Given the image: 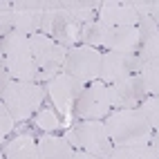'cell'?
<instances>
[{
  "label": "cell",
  "instance_id": "6da1fadb",
  "mask_svg": "<svg viewBox=\"0 0 159 159\" xmlns=\"http://www.w3.org/2000/svg\"><path fill=\"white\" fill-rule=\"evenodd\" d=\"M105 128L116 148L125 146H150L155 130L150 128L141 108L132 110H114L105 116Z\"/></svg>",
  "mask_w": 159,
  "mask_h": 159
},
{
  "label": "cell",
  "instance_id": "7a4b0ae2",
  "mask_svg": "<svg viewBox=\"0 0 159 159\" xmlns=\"http://www.w3.org/2000/svg\"><path fill=\"white\" fill-rule=\"evenodd\" d=\"M0 58L14 81H29V83L43 81L27 36L18 34V31H11L9 36H5L2 45H0Z\"/></svg>",
  "mask_w": 159,
  "mask_h": 159
},
{
  "label": "cell",
  "instance_id": "3957f363",
  "mask_svg": "<svg viewBox=\"0 0 159 159\" xmlns=\"http://www.w3.org/2000/svg\"><path fill=\"white\" fill-rule=\"evenodd\" d=\"M0 99L2 105H7L11 116L18 121H27L34 116V112L43 105L45 99V90L38 83H29V81H11L7 88L0 90Z\"/></svg>",
  "mask_w": 159,
  "mask_h": 159
},
{
  "label": "cell",
  "instance_id": "277c9868",
  "mask_svg": "<svg viewBox=\"0 0 159 159\" xmlns=\"http://www.w3.org/2000/svg\"><path fill=\"white\" fill-rule=\"evenodd\" d=\"M65 139L76 148V150H85L99 159H110L114 143L108 134L103 121H81L67 128Z\"/></svg>",
  "mask_w": 159,
  "mask_h": 159
},
{
  "label": "cell",
  "instance_id": "5b68a950",
  "mask_svg": "<svg viewBox=\"0 0 159 159\" xmlns=\"http://www.w3.org/2000/svg\"><path fill=\"white\" fill-rule=\"evenodd\" d=\"M112 105V94L110 85L101 81H92L90 85L79 94L76 105H74V116L81 121H101L110 114Z\"/></svg>",
  "mask_w": 159,
  "mask_h": 159
},
{
  "label": "cell",
  "instance_id": "8992f818",
  "mask_svg": "<svg viewBox=\"0 0 159 159\" xmlns=\"http://www.w3.org/2000/svg\"><path fill=\"white\" fill-rule=\"evenodd\" d=\"M29 45H31V52H34L36 65L40 70V76H43V81L49 83L54 76H58V72H63V65H65L70 49L58 45L56 40H52L45 34L29 36Z\"/></svg>",
  "mask_w": 159,
  "mask_h": 159
},
{
  "label": "cell",
  "instance_id": "52a82bcc",
  "mask_svg": "<svg viewBox=\"0 0 159 159\" xmlns=\"http://www.w3.org/2000/svg\"><path fill=\"white\" fill-rule=\"evenodd\" d=\"M85 90V83L79 79H72L67 74H58L47 83V94L52 99V105L56 108V112L65 119V125L70 128V119L74 114V105H76L79 94Z\"/></svg>",
  "mask_w": 159,
  "mask_h": 159
},
{
  "label": "cell",
  "instance_id": "ba28073f",
  "mask_svg": "<svg viewBox=\"0 0 159 159\" xmlns=\"http://www.w3.org/2000/svg\"><path fill=\"white\" fill-rule=\"evenodd\" d=\"M101 61H103V54L97 47H88V45L72 47L67 52L65 65H63V74H67V76H72V79H79L83 83L99 81Z\"/></svg>",
  "mask_w": 159,
  "mask_h": 159
},
{
  "label": "cell",
  "instance_id": "9c48e42d",
  "mask_svg": "<svg viewBox=\"0 0 159 159\" xmlns=\"http://www.w3.org/2000/svg\"><path fill=\"white\" fill-rule=\"evenodd\" d=\"M40 34L49 36L52 40H56L58 45L72 49L76 40H81V25L76 20H72V16L65 9H54V11H45L43 14V27Z\"/></svg>",
  "mask_w": 159,
  "mask_h": 159
},
{
  "label": "cell",
  "instance_id": "30bf717a",
  "mask_svg": "<svg viewBox=\"0 0 159 159\" xmlns=\"http://www.w3.org/2000/svg\"><path fill=\"white\" fill-rule=\"evenodd\" d=\"M141 58L137 54H119V52H105L101 61V74L99 81L105 85H114L128 76L141 72Z\"/></svg>",
  "mask_w": 159,
  "mask_h": 159
},
{
  "label": "cell",
  "instance_id": "8fae6325",
  "mask_svg": "<svg viewBox=\"0 0 159 159\" xmlns=\"http://www.w3.org/2000/svg\"><path fill=\"white\" fill-rule=\"evenodd\" d=\"M43 14H45V0H16L14 2V31L23 36L40 34L43 27Z\"/></svg>",
  "mask_w": 159,
  "mask_h": 159
},
{
  "label": "cell",
  "instance_id": "7c38bea8",
  "mask_svg": "<svg viewBox=\"0 0 159 159\" xmlns=\"http://www.w3.org/2000/svg\"><path fill=\"white\" fill-rule=\"evenodd\" d=\"M112 94V105L116 110H132V108H141V103L148 99V90L143 85V81L139 74L128 76L119 83L110 85Z\"/></svg>",
  "mask_w": 159,
  "mask_h": 159
},
{
  "label": "cell",
  "instance_id": "4fadbf2b",
  "mask_svg": "<svg viewBox=\"0 0 159 159\" xmlns=\"http://www.w3.org/2000/svg\"><path fill=\"white\" fill-rule=\"evenodd\" d=\"M99 23L108 27H137L139 25V14L132 9L130 0L119 2V0H105L99 9Z\"/></svg>",
  "mask_w": 159,
  "mask_h": 159
},
{
  "label": "cell",
  "instance_id": "5bb4252c",
  "mask_svg": "<svg viewBox=\"0 0 159 159\" xmlns=\"http://www.w3.org/2000/svg\"><path fill=\"white\" fill-rule=\"evenodd\" d=\"M139 49H137V56L141 58V63L152 61L159 56V25L150 16H146L139 20Z\"/></svg>",
  "mask_w": 159,
  "mask_h": 159
},
{
  "label": "cell",
  "instance_id": "9a60e30c",
  "mask_svg": "<svg viewBox=\"0 0 159 159\" xmlns=\"http://www.w3.org/2000/svg\"><path fill=\"white\" fill-rule=\"evenodd\" d=\"M2 159H40L38 141L31 134H27V132L16 134L9 143H5Z\"/></svg>",
  "mask_w": 159,
  "mask_h": 159
},
{
  "label": "cell",
  "instance_id": "2e32d148",
  "mask_svg": "<svg viewBox=\"0 0 159 159\" xmlns=\"http://www.w3.org/2000/svg\"><path fill=\"white\" fill-rule=\"evenodd\" d=\"M38 155L40 159H74V146L65 137L45 134L38 139Z\"/></svg>",
  "mask_w": 159,
  "mask_h": 159
},
{
  "label": "cell",
  "instance_id": "e0dca14e",
  "mask_svg": "<svg viewBox=\"0 0 159 159\" xmlns=\"http://www.w3.org/2000/svg\"><path fill=\"white\" fill-rule=\"evenodd\" d=\"M101 5L103 2H97V0H92V2H83V0H65V2H61V7L65 9L72 16V20H76L81 27L88 25V23H94V18L99 16Z\"/></svg>",
  "mask_w": 159,
  "mask_h": 159
},
{
  "label": "cell",
  "instance_id": "ac0fdd59",
  "mask_svg": "<svg viewBox=\"0 0 159 159\" xmlns=\"http://www.w3.org/2000/svg\"><path fill=\"white\" fill-rule=\"evenodd\" d=\"M139 76H141V81H143L148 94H150V97H159V56L143 63Z\"/></svg>",
  "mask_w": 159,
  "mask_h": 159
},
{
  "label": "cell",
  "instance_id": "d6986e66",
  "mask_svg": "<svg viewBox=\"0 0 159 159\" xmlns=\"http://www.w3.org/2000/svg\"><path fill=\"white\" fill-rule=\"evenodd\" d=\"M110 159H157V157L150 146H125V148L114 146Z\"/></svg>",
  "mask_w": 159,
  "mask_h": 159
},
{
  "label": "cell",
  "instance_id": "ffe728a7",
  "mask_svg": "<svg viewBox=\"0 0 159 159\" xmlns=\"http://www.w3.org/2000/svg\"><path fill=\"white\" fill-rule=\"evenodd\" d=\"M34 123H36V128L40 130H45V132H56L61 125H65L61 119H58V114L52 110V108H43V110H38L36 116H34Z\"/></svg>",
  "mask_w": 159,
  "mask_h": 159
},
{
  "label": "cell",
  "instance_id": "44dd1931",
  "mask_svg": "<svg viewBox=\"0 0 159 159\" xmlns=\"http://www.w3.org/2000/svg\"><path fill=\"white\" fill-rule=\"evenodd\" d=\"M141 112L146 114L148 123L155 132H159V97H148L141 103Z\"/></svg>",
  "mask_w": 159,
  "mask_h": 159
},
{
  "label": "cell",
  "instance_id": "7402d4cb",
  "mask_svg": "<svg viewBox=\"0 0 159 159\" xmlns=\"http://www.w3.org/2000/svg\"><path fill=\"white\" fill-rule=\"evenodd\" d=\"M11 16H14V2H7L5 0V2L0 5V34H2V38L14 31Z\"/></svg>",
  "mask_w": 159,
  "mask_h": 159
},
{
  "label": "cell",
  "instance_id": "603a6c76",
  "mask_svg": "<svg viewBox=\"0 0 159 159\" xmlns=\"http://www.w3.org/2000/svg\"><path fill=\"white\" fill-rule=\"evenodd\" d=\"M0 116H2V123H0V134H2V139L16 128V119L11 116V112H9L7 105H0Z\"/></svg>",
  "mask_w": 159,
  "mask_h": 159
},
{
  "label": "cell",
  "instance_id": "cb8c5ba5",
  "mask_svg": "<svg viewBox=\"0 0 159 159\" xmlns=\"http://www.w3.org/2000/svg\"><path fill=\"white\" fill-rule=\"evenodd\" d=\"M130 5L137 14H139V18H146L150 16V9H152V2H146V0H130Z\"/></svg>",
  "mask_w": 159,
  "mask_h": 159
},
{
  "label": "cell",
  "instance_id": "d4e9b609",
  "mask_svg": "<svg viewBox=\"0 0 159 159\" xmlns=\"http://www.w3.org/2000/svg\"><path fill=\"white\" fill-rule=\"evenodd\" d=\"M150 148H152V152H155V157L159 159V132H155V134H152V141H150Z\"/></svg>",
  "mask_w": 159,
  "mask_h": 159
},
{
  "label": "cell",
  "instance_id": "484cf974",
  "mask_svg": "<svg viewBox=\"0 0 159 159\" xmlns=\"http://www.w3.org/2000/svg\"><path fill=\"white\" fill-rule=\"evenodd\" d=\"M150 18L155 20L157 25H159V0H155V2H152V9H150Z\"/></svg>",
  "mask_w": 159,
  "mask_h": 159
},
{
  "label": "cell",
  "instance_id": "4316f807",
  "mask_svg": "<svg viewBox=\"0 0 159 159\" xmlns=\"http://www.w3.org/2000/svg\"><path fill=\"white\" fill-rule=\"evenodd\" d=\"M74 159H99V157H94L85 150H74Z\"/></svg>",
  "mask_w": 159,
  "mask_h": 159
}]
</instances>
